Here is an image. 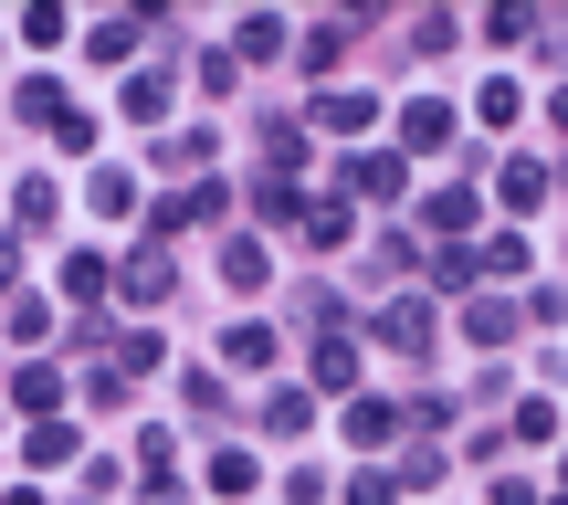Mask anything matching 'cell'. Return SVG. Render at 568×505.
I'll return each mask as SVG.
<instances>
[{"label":"cell","mask_w":568,"mask_h":505,"mask_svg":"<svg viewBox=\"0 0 568 505\" xmlns=\"http://www.w3.org/2000/svg\"><path fill=\"white\" fill-rule=\"evenodd\" d=\"M389 432H400V411H389V401H358V411H347V443H389Z\"/></svg>","instance_id":"cell-1"},{"label":"cell","mask_w":568,"mask_h":505,"mask_svg":"<svg viewBox=\"0 0 568 505\" xmlns=\"http://www.w3.org/2000/svg\"><path fill=\"white\" fill-rule=\"evenodd\" d=\"M347 190H368V201H389V190H400V159H347Z\"/></svg>","instance_id":"cell-2"},{"label":"cell","mask_w":568,"mask_h":505,"mask_svg":"<svg viewBox=\"0 0 568 505\" xmlns=\"http://www.w3.org/2000/svg\"><path fill=\"white\" fill-rule=\"evenodd\" d=\"M274 358V326H232V368H264Z\"/></svg>","instance_id":"cell-3"},{"label":"cell","mask_w":568,"mask_h":505,"mask_svg":"<svg viewBox=\"0 0 568 505\" xmlns=\"http://www.w3.org/2000/svg\"><path fill=\"white\" fill-rule=\"evenodd\" d=\"M264 432H305V390H274V401H264Z\"/></svg>","instance_id":"cell-4"}]
</instances>
